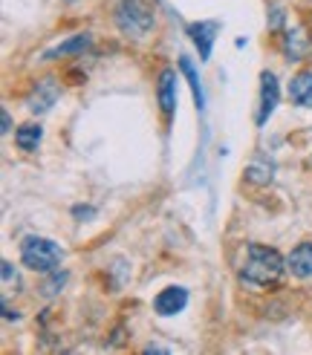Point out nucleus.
Here are the masks:
<instances>
[{
	"instance_id": "obj_6",
	"label": "nucleus",
	"mask_w": 312,
	"mask_h": 355,
	"mask_svg": "<svg viewBox=\"0 0 312 355\" xmlns=\"http://www.w3.org/2000/svg\"><path fill=\"white\" fill-rule=\"evenodd\" d=\"M55 98H58V84L52 81V78H44L41 84H35V90H32V96L26 101V107L32 113H46L52 104H55Z\"/></svg>"
},
{
	"instance_id": "obj_1",
	"label": "nucleus",
	"mask_w": 312,
	"mask_h": 355,
	"mask_svg": "<svg viewBox=\"0 0 312 355\" xmlns=\"http://www.w3.org/2000/svg\"><path fill=\"white\" fill-rule=\"evenodd\" d=\"M286 272V260L281 257V252H275L269 245H249L246 263H243V280L252 283V286H275L277 280Z\"/></svg>"
},
{
	"instance_id": "obj_14",
	"label": "nucleus",
	"mask_w": 312,
	"mask_h": 355,
	"mask_svg": "<svg viewBox=\"0 0 312 355\" xmlns=\"http://www.w3.org/2000/svg\"><path fill=\"white\" fill-rule=\"evenodd\" d=\"M304 44H306V38H304V32H301V29H295V32L286 35V52H289L292 58H298V55H301Z\"/></svg>"
},
{
	"instance_id": "obj_15",
	"label": "nucleus",
	"mask_w": 312,
	"mask_h": 355,
	"mask_svg": "<svg viewBox=\"0 0 312 355\" xmlns=\"http://www.w3.org/2000/svg\"><path fill=\"white\" fill-rule=\"evenodd\" d=\"M249 180H252V182H272V165L263 168V171H260L257 165H252V168H249Z\"/></svg>"
},
{
	"instance_id": "obj_9",
	"label": "nucleus",
	"mask_w": 312,
	"mask_h": 355,
	"mask_svg": "<svg viewBox=\"0 0 312 355\" xmlns=\"http://www.w3.org/2000/svg\"><path fill=\"white\" fill-rule=\"evenodd\" d=\"M159 107L165 116L177 110V73L173 69H162L159 76Z\"/></svg>"
},
{
	"instance_id": "obj_16",
	"label": "nucleus",
	"mask_w": 312,
	"mask_h": 355,
	"mask_svg": "<svg viewBox=\"0 0 312 355\" xmlns=\"http://www.w3.org/2000/svg\"><path fill=\"white\" fill-rule=\"evenodd\" d=\"M3 283H6V289L12 286V283H17V275L12 272V263L9 260H3Z\"/></svg>"
},
{
	"instance_id": "obj_3",
	"label": "nucleus",
	"mask_w": 312,
	"mask_h": 355,
	"mask_svg": "<svg viewBox=\"0 0 312 355\" xmlns=\"http://www.w3.org/2000/svg\"><path fill=\"white\" fill-rule=\"evenodd\" d=\"M21 260L32 272H55L61 266V248L46 237H26L21 243Z\"/></svg>"
},
{
	"instance_id": "obj_17",
	"label": "nucleus",
	"mask_w": 312,
	"mask_h": 355,
	"mask_svg": "<svg viewBox=\"0 0 312 355\" xmlns=\"http://www.w3.org/2000/svg\"><path fill=\"white\" fill-rule=\"evenodd\" d=\"M64 280H67V275H55V277H52V283L46 286V295H55L52 289H61V286H64Z\"/></svg>"
},
{
	"instance_id": "obj_10",
	"label": "nucleus",
	"mask_w": 312,
	"mask_h": 355,
	"mask_svg": "<svg viewBox=\"0 0 312 355\" xmlns=\"http://www.w3.org/2000/svg\"><path fill=\"white\" fill-rule=\"evenodd\" d=\"M289 101H295L298 107H309L312 104V73H298L289 81Z\"/></svg>"
},
{
	"instance_id": "obj_11",
	"label": "nucleus",
	"mask_w": 312,
	"mask_h": 355,
	"mask_svg": "<svg viewBox=\"0 0 312 355\" xmlns=\"http://www.w3.org/2000/svg\"><path fill=\"white\" fill-rule=\"evenodd\" d=\"M41 136H44V130H41V124H24L21 130L15 133V145L21 148V150H38V145H41Z\"/></svg>"
},
{
	"instance_id": "obj_13",
	"label": "nucleus",
	"mask_w": 312,
	"mask_h": 355,
	"mask_svg": "<svg viewBox=\"0 0 312 355\" xmlns=\"http://www.w3.org/2000/svg\"><path fill=\"white\" fill-rule=\"evenodd\" d=\"M180 67H182V73L188 76L191 87H194V98H197V104L202 107V90H200V78H197V73H194V67H191V61H188V58H180Z\"/></svg>"
},
{
	"instance_id": "obj_4",
	"label": "nucleus",
	"mask_w": 312,
	"mask_h": 355,
	"mask_svg": "<svg viewBox=\"0 0 312 355\" xmlns=\"http://www.w3.org/2000/svg\"><path fill=\"white\" fill-rule=\"evenodd\" d=\"M185 306H188V292L182 286H168V289H162L159 295H156V300H153L156 315H162V318L180 315Z\"/></svg>"
},
{
	"instance_id": "obj_8",
	"label": "nucleus",
	"mask_w": 312,
	"mask_h": 355,
	"mask_svg": "<svg viewBox=\"0 0 312 355\" xmlns=\"http://www.w3.org/2000/svg\"><path fill=\"white\" fill-rule=\"evenodd\" d=\"M286 272H292L295 277H312V243L292 248V254L286 257Z\"/></svg>"
},
{
	"instance_id": "obj_5",
	"label": "nucleus",
	"mask_w": 312,
	"mask_h": 355,
	"mask_svg": "<svg viewBox=\"0 0 312 355\" xmlns=\"http://www.w3.org/2000/svg\"><path fill=\"white\" fill-rule=\"evenodd\" d=\"M281 90H277V78L275 73H263L260 76V113H257V124H266V119L275 113Z\"/></svg>"
},
{
	"instance_id": "obj_2",
	"label": "nucleus",
	"mask_w": 312,
	"mask_h": 355,
	"mask_svg": "<svg viewBox=\"0 0 312 355\" xmlns=\"http://www.w3.org/2000/svg\"><path fill=\"white\" fill-rule=\"evenodd\" d=\"M116 24L130 38H142L153 29V6L148 0H119Z\"/></svg>"
},
{
	"instance_id": "obj_18",
	"label": "nucleus",
	"mask_w": 312,
	"mask_h": 355,
	"mask_svg": "<svg viewBox=\"0 0 312 355\" xmlns=\"http://www.w3.org/2000/svg\"><path fill=\"white\" fill-rule=\"evenodd\" d=\"M0 124H3V130H0V133H9L12 130V119H9L6 110H3V116H0Z\"/></svg>"
},
{
	"instance_id": "obj_12",
	"label": "nucleus",
	"mask_w": 312,
	"mask_h": 355,
	"mask_svg": "<svg viewBox=\"0 0 312 355\" xmlns=\"http://www.w3.org/2000/svg\"><path fill=\"white\" fill-rule=\"evenodd\" d=\"M90 46V35H76V38H69L67 44L55 46V49H49L44 58H64V55H73V52H81Z\"/></svg>"
},
{
	"instance_id": "obj_19",
	"label": "nucleus",
	"mask_w": 312,
	"mask_h": 355,
	"mask_svg": "<svg viewBox=\"0 0 312 355\" xmlns=\"http://www.w3.org/2000/svg\"><path fill=\"white\" fill-rule=\"evenodd\" d=\"M96 211L93 208H76V217H93Z\"/></svg>"
},
{
	"instance_id": "obj_7",
	"label": "nucleus",
	"mask_w": 312,
	"mask_h": 355,
	"mask_svg": "<svg viewBox=\"0 0 312 355\" xmlns=\"http://www.w3.org/2000/svg\"><path fill=\"white\" fill-rule=\"evenodd\" d=\"M220 24L217 21H200V24H191V38H194L197 49H200V58L205 61L208 55H211V46H214V35H217Z\"/></svg>"
}]
</instances>
